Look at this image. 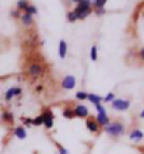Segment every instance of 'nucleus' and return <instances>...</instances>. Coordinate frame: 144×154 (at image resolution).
<instances>
[{"label": "nucleus", "instance_id": "obj_21", "mask_svg": "<svg viewBox=\"0 0 144 154\" xmlns=\"http://www.w3.org/2000/svg\"><path fill=\"white\" fill-rule=\"evenodd\" d=\"M32 125H35V126H41V125H44V118H42V115H39V116H36L35 119H32Z\"/></svg>", "mask_w": 144, "mask_h": 154}, {"label": "nucleus", "instance_id": "obj_10", "mask_svg": "<svg viewBox=\"0 0 144 154\" xmlns=\"http://www.w3.org/2000/svg\"><path fill=\"white\" fill-rule=\"evenodd\" d=\"M129 137H130V140H133V142H140V140H143L144 133L139 129H134L130 132V136H129Z\"/></svg>", "mask_w": 144, "mask_h": 154}, {"label": "nucleus", "instance_id": "obj_26", "mask_svg": "<svg viewBox=\"0 0 144 154\" xmlns=\"http://www.w3.org/2000/svg\"><path fill=\"white\" fill-rule=\"evenodd\" d=\"M23 121H24L25 125H28V126H31V125H32V119H31V118H24Z\"/></svg>", "mask_w": 144, "mask_h": 154}, {"label": "nucleus", "instance_id": "obj_3", "mask_svg": "<svg viewBox=\"0 0 144 154\" xmlns=\"http://www.w3.org/2000/svg\"><path fill=\"white\" fill-rule=\"evenodd\" d=\"M129 106H130V102L127 100L119 98V100H113L112 101V108L116 111H126V109H129Z\"/></svg>", "mask_w": 144, "mask_h": 154}, {"label": "nucleus", "instance_id": "obj_24", "mask_svg": "<svg viewBox=\"0 0 144 154\" xmlns=\"http://www.w3.org/2000/svg\"><path fill=\"white\" fill-rule=\"evenodd\" d=\"M113 100H115V94H112V93H109L105 98H102V101H105V102H112Z\"/></svg>", "mask_w": 144, "mask_h": 154}, {"label": "nucleus", "instance_id": "obj_12", "mask_svg": "<svg viewBox=\"0 0 144 154\" xmlns=\"http://www.w3.org/2000/svg\"><path fill=\"white\" fill-rule=\"evenodd\" d=\"M14 136L18 137L20 140H24V139L27 137V132H25L24 126H17L16 129H14Z\"/></svg>", "mask_w": 144, "mask_h": 154}, {"label": "nucleus", "instance_id": "obj_34", "mask_svg": "<svg viewBox=\"0 0 144 154\" xmlns=\"http://www.w3.org/2000/svg\"><path fill=\"white\" fill-rule=\"evenodd\" d=\"M102 2H104V3H105V2H106V0H102Z\"/></svg>", "mask_w": 144, "mask_h": 154}, {"label": "nucleus", "instance_id": "obj_2", "mask_svg": "<svg viewBox=\"0 0 144 154\" xmlns=\"http://www.w3.org/2000/svg\"><path fill=\"white\" fill-rule=\"evenodd\" d=\"M95 108H97V111H98V114H97V123L100 126H106L109 123V118H108V115H106V112H105V108L101 104H98V105H95Z\"/></svg>", "mask_w": 144, "mask_h": 154}, {"label": "nucleus", "instance_id": "obj_14", "mask_svg": "<svg viewBox=\"0 0 144 154\" xmlns=\"http://www.w3.org/2000/svg\"><path fill=\"white\" fill-rule=\"evenodd\" d=\"M21 21H23V24L25 25V27H29V25H32V23H34V18H32L31 14H23V16H20Z\"/></svg>", "mask_w": 144, "mask_h": 154}, {"label": "nucleus", "instance_id": "obj_15", "mask_svg": "<svg viewBox=\"0 0 144 154\" xmlns=\"http://www.w3.org/2000/svg\"><path fill=\"white\" fill-rule=\"evenodd\" d=\"M87 100H88V101H91L94 105H98V104H101V102H102V98H101L100 95H97V94H88Z\"/></svg>", "mask_w": 144, "mask_h": 154}, {"label": "nucleus", "instance_id": "obj_30", "mask_svg": "<svg viewBox=\"0 0 144 154\" xmlns=\"http://www.w3.org/2000/svg\"><path fill=\"white\" fill-rule=\"evenodd\" d=\"M139 55H140V57H141V59H143V60H144V49H141L140 52H139Z\"/></svg>", "mask_w": 144, "mask_h": 154}, {"label": "nucleus", "instance_id": "obj_9", "mask_svg": "<svg viewBox=\"0 0 144 154\" xmlns=\"http://www.w3.org/2000/svg\"><path fill=\"white\" fill-rule=\"evenodd\" d=\"M85 125H87L88 130H90V132H92V133H97V132L100 130V125L97 123L95 119H87Z\"/></svg>", "mask_w": 144, "mask_h": 154}, {"label": "nucleus", "instance_id": "obj_6", "mask_svg": "<svg viewBox=\"0 0 144 154\" xmlns=\"http://www.w3.org/2000/svg\"><path fill=\"white\" fill-rule=\"evenodd\" d=\"M42 118H44V125L46 129H51L53 126V112L52 111H45L42 114Z\"/></svg>", "mask_w": 144, "mask_h": 154}, {"label": "nucleus", "instance_id": "obj_25", "mask_svg": "<svg viewBox=\"0 0 144 154\" xmlns=\"http://www.w3.org/2000/svg\"><path fill=\"white\" fill-rule=\"evenodd\" d=\"M91 60H94V62L97 60V46H92L91 48Z\"/></svg>", "mask_w": 144, "mask_h": 154}, {"label": "nucleus", "instance_id": "obj_32", "mask_svg": "<svg viewBox=\"0 0 144 154\" xmlns=\"http://www.w3.org/2000/svg\"><path fill=\"white\" fill-rule=\"evenodd\" d=\"M140 118H143V119H144V109L140 112Z\"/></svg>", "mask_w": 144, "mask_h": 154}, {"label": "nucleus", "instance_id": "obj_31", "mask_svg": "<svg viewBox=\"0 0 144 154\" xmlns=\"http://www.w3.org/2000/svg\"><path fill=\"white\" fill-rule=\"evenodd\" d=\"M36 91H42V85H38V87H36Z\"/></svg>", "mask_w": 144, "mask_h": 154}, {"label": "nucleus", "instance_id": "obj_17", "mask_svg": "<svg viewBox=\"0 0 144 154\" xmlns=\"http://www.w3.org/2000/svg\"><path fill=\"white\" fill-rule=\"evenodd\" d=\"M63 116L67 118V119H72V118H74V112H73L72 108H64V109H63Z\"/></svg>", "mask_w": 144, "mask_h": 154}, {"label": "nucleus", "instance_id": "obj_23", "mask_svg": "<svg viewBox=\"0 0 144 154\" xmlns=\"http://www.w3.org/2000/svg\"><path fill=\"white\" fill-rule=\"evenodd\" d=\"M67 20L70 21V23H73V21H76V20H78V18H77V14L74 11H70L67 14Z\"/></svg>", "mask_w": 144, "mask_h": 154}, {"label": "nucleus", "instance_id": "obj_18", "mask_svg": "<svg viewBox=\"0 0 144 154\" xmlns=\"http://www.w3.org/2000/svg\"><path fill=\"white\" fill-rule=\"evenodd\" d=\"M25 13H27V14H31V16H34V14H36V13H38V10H36L35 6L28 4V6L25 7Z\"/></svg>", "mask_w": 144, "mask_h": 154}, {"label": "nucleus", "instance_id": "obj_19", "mask_svg": "<svg viewBox=\"0 0 144 154\" xmlns=\"http://www.w3.org/2000/svg\"><path fill=\"white\" fill-rule=\"evenodd\" d=\"M28 2L27 0H18L17 2V10H25V7L28 6Z\"/></svg>", "mask_w": 144, "mask_h": 154}, {"label": "nucleus", "instance_id": "obj_29", "mask_svg": "<svg viewBox=\"0 0 144 154\" xmlns=\"http://www.w3.org/2000/svg\"><path fill=\"white\" fill-rule=\"evenodd\" d=\"M11 16L13 17H20V14H18V11H16V10H14V11H11Z\"/></svg>", "mask_w": 144, "mask_h": 154}, {"label": "nucleus", "instance_id": "obj_27", "mask_svg": "<svg viewBox=\"0 0 144 154\" xmlns=\"http://www.w3.org/2000/svg\"><path fill=\"white\" fill-rule=\"evenodd\" d=\"M95 13L98 14V16H102V14L105 13V10L104 8H95Z\"/></svg>", "mask_w": 144, "mask_h": 154}, {"label": "nucleus", "instance_id": "obj_5", "mask_svg": "<svg viewBox=\"0 0 144 154\" xmlns=\"http://www.w3.org/2000/svg\"><path fill=\"white\" fill-rule=\"evenodd\" d=\"M76 83H77V80L74 76H66L62 80V87L64 90H73L76 87Z\"/></svg>", "mask_w": 144, "mask_h": 154}, {"label": "nucleus", "instance_id": "obj_1", "mask_svg": "<svg viewBox=\"0 0 144 154\" xmlns=\"http://www.w3.org/2000/svg\"><path fill=\"white\" fill-rule=\"evenodd\" d=\"M105 132L112 136V137H118V136H122L124 133V125L120 123V122H109L108 125L105 126Z\"/></svg>", "mask_w": 144, "mask_h": 154}, {"label": "nucleus", "instance_id": "obj_33", "mask_svg": "<svg viewBox=\"0 0 144 154\" xmlns=\"http://www.w3.org/2000/svg\"><path fill=\"white\" fill-rule=\"evenodd\" d=\"M74 2H78V3H80V2H83V0H74Z\"/></svg>", "mask_w": 144, "mask_h": 154}, {"label": "nucleus", "instance_id": "obj_8", "mask_svg": "<svg viewBox=\"0 0 144 154\" xmlns=\"http://www.w3.org/2000/svg\"><path fill=\"white\" fill-rule=\"evenodd\" d=\"M74 112V116H78V118H85L88 116V108L85 105H76V108L73 109Z\"/></svg>", "mask_w": 144, "mask_h": 154}, {"label": "nucleus", "instance_id": "obj_20", "mask_svg": "<svg viewBox=\"0 0 144 154\" xmlns=\"http://www.w3.org/2000/svg\"><path fill=\"white\" fill-rule=\"evenodd\" d=\"M91 8H88V10H85V11H81V13H78V14H77V18H80V20H84L85 17H88L90 16V14H91Z\"/></svg>", "mask_w": 144, "mask_h": 154}, {"label": "nucleus", "instance_id": "obj_22", "mask_svg": "<svg viewBox=\"0 0 144 154\" xmlns=\"http://www.w3.org/2000/svg\"><path fill=\"white\" fill-rule=\"evenodd\" d=\"M87 97H88V94L85 93V91H78V93L76 94L77 100H87Z\"/></svg>", "mask_w": 144, "mask_h": 154}, {"label": "nucleus", "instance_id": "obj_28", "mask_svg": "<svg viewBox=\"0 0 144 154\" xmlns=\"http://www.w3.org/2000/svg\"><path fill=\"white\" fill-rule=\"evenodd\" d=\"M59 153L60 154H69V151L66 150V149H63V147H59Z\"/></svg>", "mask_w": 144, "mask_h": 154}, {"label": "nucleus", "instance_id": "obj_4", "mask_svg": "<svg viewBox=\"0 0 144 154\" xmlns=\"http://www.w3.org/2000/svg\"><path fill=\"white\" fill-rule=\"evenodd\" d=\"M28 73H29V76L35 77V79L36 77H41L44 74V67L41 65H38V63H32L28 67Z\"/></svg>", "mask_w": 144, "mask_h": 154}, {"label": "nucleus", "instance_id": "obj_16", "mask_svg": "<svg viewBox=\"0 0 144 154\" xmlns=\"http://www.w3.org/2000/svg\"><path fill=\"white\" fill-rule=\"evenodd\" d=\"M2 118H3V121H4V122H8V123H11V122L14 121V116H13L11 112H3Z\"/></svg>", "mask_w": 144, "mask_h": 154}, {"label": "nucleus", "instance_id": "obj_11", "mask_svg": "<svg viewBox=\"0 0 144 154\" xmlns=\"http://www.w3.org/2000/svg\"><path fill=\"white\" fill-rule=\"evenodd\" d=\"M88 8H91V4L88 3V0H83V2H80V3H78V6L76 7L74 13H76V14H78V13L85 11V10H88Z\"/></svg>", "mask_w": 144, "mask_h": 154}, {"label": "nucleus", "instance_id": "obj_7", "mask_svg": "<svg viewBox=\"0 0 144 154\" xmlns=\"http://www.w3.org/2000/svg\"><path fill=\"white\" fill-rule=\"evenodd\" d=\"M23 93V90L20 87H11V88H8L4 94V98H6V101H10L13 97H17V95H20Z\"/></svg>", "mask_w": 144, "mask_h": 154}, {"label": "nucleus", "instance_id": "obj_13", "mask_svg": "<svg viewBox=\"0 0 144 154\" xmlns=\"http://www.w3.org/2000/svg\"><path fill=\"white\" fill-rule=\"evenodd\" d=\"M66 55H67V44H66V41L62 39L59 42V56L62 57V59H64Z\"/></svg>", "mask_w": 144, "mask_h": 154}]
</instances>
